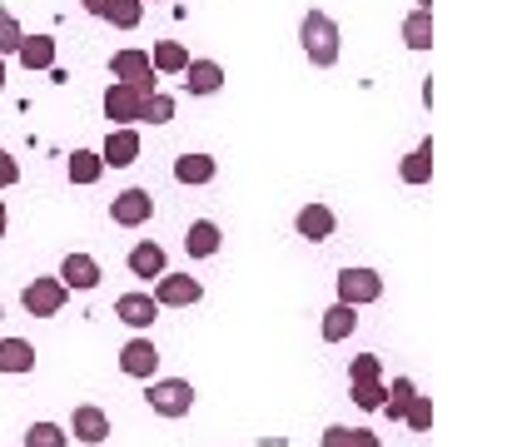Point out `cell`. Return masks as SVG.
<instances>
[{
  "label": "cell",
  "instance_id": "34",
  "mask_svg": "<svg viewBox=\"0 0 512 447\" xmlns=\"http://www.w3.org/2000/svg\"><path fill=\"white\" fill-rule=\"evenodd\" d=\"M15 184H20V164L0 149V189H15Z\"/></svg>",
  "mask_w": 512,
  "mask_h": 447
},
{
  "label": "cell",
  "instance_id": "17",
  "mask_svg": "<svg viewBox=\"0 0 512 447\" xmlns=\"http://www.w3.org/2000/svg\"><path fill=\"white\" fill-rule=\"evenodd\" d=\"M219 244H224V234H219V224H214V219H194V224H189V234H184L189 259H214V254H219Z\"/></svg>",
  "mask_w": 512,
  "mask_h": 447
},
{
  "label": "cell",
  "instance_id": "21",
  "mask_svg": "<svg viewBox=\"0 0 512 447\" xmlns=\"http://www.w3.org/2000/svg\"><path fill=\"white\" fill-rule=\"evenodd\" d=\"M0 373H35V348L25 338H0Z\"/></svg>",
  "mask_w": 512,
  "mask_h": 447
},
{
  "label": "cell",
  "instance_id": "40",
  "mask_svg": "<svg viewBox=\"0 0 512 447\" xmlns=\"http://www.w3.org/2000/svg\"><path fill=\"white\" fill-rule=\"evenodd\" d=\"M0 318H5V313H0Z\"/></svg>",
  "mask_w": 512,
  "mask_h": 447
},
{
  "label": "cell",
  "instance_id": "38",
  "mask_svg": "<svg viewBox=\"0 0 512 447\" xmlns=\"http://www.w3.org/2000/svg\"><path fill=\"white\" fill-rule=\"evenodd\" d=\"M0 90H5V55H0Z\"/></svg>",
  "mask_w": 512,
  "mask_h": 447
},
{
  "label": "cell",
  "instance_id": "6",
  "mask_svg": "<svg viewBox=\"0 0 512 447\" xmlns=\"http://www.w3.org/2000/svg\"><path fill=\"white\" fill-rule=\"evenodd\" d=\"M378 298H383V279H378V269H343L339 274V303L363 308V303H378Z\"/></svg>",
  "mask_w": 512,
  "mask_h": 447
},
{
  "label": "cell",
  "instance_id": "13",
  "mask_svg": "<svg viewBox=\"0 0 512 447\" xmlns=\"http://www.w3.org/2000/svg\"><path fill=\"white\" fill-rule=\"evenodd\" d=\"M294 229H299V239L324 244V239H334L339 219H334V209H329V204H304V209H299V219H294Z\"/></svg>",
  "mask_w": 512,
  "mask_h": 447
},
{
  "label": "cell",
  "instance_id": "32",
  "mask_svg": "<svg viewBox=\"0 0 512 447\" xmlns=\"http://www.w3.org/2000/svg\"><path fill=\"white\" fill-rule=\"evenodd\" d=\"M403 423H408L413 433H428V428H433V398H413L408 413H403Z\"/></svg>",
  "mask_w": 512,
  "mask_h": 447
},
{
  "label": "cell",
  "instance_id": "4",
  "mask_svg": "<svg viewBox=\"0 0 512 447\" xmlns=\"http://www.w3.org/2000/svg\"><path fill=\"white\" fill-rule=\"evenodd\" d=\"M65 298H70V289H65L60 279H30V284L20 289V308H25L30 318H55V313L65 308Z\"/></svg>",
  "mask_w": 512,
  "mask_h": 447
},
{
  "label": "cell",
  "instance_id": "35",
  "mask_svg": "<svg viewBox=\"0 0 512 447\" xmlns=\"http://www.w3.org/2000/svg\"><path fill=\"white\" fill-rule=\"evenodd\" d=\"M319 447H353V428H343V423L324 428V443H319Z\"/></svg>",
  "mask_w": 512,
  "mask_h": 447
},
{
  "label": "cell",
  "instance_id": "27",
  "mask_svg": "<svg viewBox=\"0 0 512 447\" xmlns=\"http://www.w3.org/2000/svg\"><path fill=\"white\" fill-rule=\"evenodd\" d=\"M170 120H174V95L155 90V95L140 100V125H170Z\"/></svg>",
  "mask_w": 512,
  "mask_h": 447
},
{
  "label": "cell",
  "instance_id": "30",
  "mask_svg": "<svg viewBox=\"0 0 512 447\" xmlns=\"http://www.w3.org/2000/svg\"><path fill=\"white\" fill-rule=\"evenodd\" d=\"M348 383H383V358L378 353H358L348 368Z\"/></svg>",
  "mask_w": 512,
  "mask_h": 447
},
{
  "label": "cell",
  "instance_id": "11",
  "mask_svg": "<svg viewBox=\"0 0 512 447\" xmlns=\"http://www.w3.org/2000/svg\"><path fill=\"white\" fill-rule=\"evenodd\" d=\"M140 90L135 85H125V80H115L110 90H105V120H115V125H140Z\"/></svg>",
  "mask_w": 512,
  "mask_h": 447
},
{
  "label": "cell",
  "instance_id": "20",
  "mask_svg": "<svg viewBox=\"0 0 512 447\" xmlns=\"http://www.w3.org/2000/svg\"><path fill=\"white\" fill-rule=\"evenodd\" d=\"M353 328H358V308H353V303H334V308L324 313V323H319L324 343H343Z\"/></svg>",
  "mask_w": 512,
  "mask_h": 447
},
{
  "label": "cell",
  "instance_id": "18",
  "mask_svg": "<svg viewBox=\"0 0 512 447\" xmlns=\"http://www.w3.org/2000/svg\"><path fill=\"white\" fill-rule=\"evenodd\" d=\"M130 274H135V279H160V274H170V269H165V249H160L155 239H140V244L130 249Z\"/></svg>",
  "mask_w": 512,
  "mask_h": 447
},
{
  "label": "cell",
  "instance_id": "9",
  "mask_svg": "<svg viewBox=\"0 0 512 447\" xmlns=\"http://www.w3.org/2000/svg\"><path fill=\"white\" fill-rule=\"evenodd\" d=\"M150 298H155L160 308H189V303L204 298V284L189 279V274H160V284H155V294Z\"/></svg>",
  "mask_w": 512,
  "mask_h": 447
},
{
  "label": "cell",
  "instance_id": "29",
  "mask_svg": "<svg viewBox=\"0 0 512 447\" xmlns=\"http://www.w3.org/2000/svg\"><path fill=\"white\" fill-rule=\"evenodd\" d=\"M25 447H70V433L60 423H30L25 428Z\"/></svg>",
  "mask_w": 512,
  "mask_h": 447
},
{
  "label": "cell",
  "instance_id": "15",
  "mask_svg": "<svg viewBox=\"0 0 512 447\" xmlns=\"http://www.w3.org/2000/svg\"><path fill=\"white\" fill-rule=\"evenodd\" d=\"M179 75H184V90L189 95H219L224 90V65L219 60H189Z\"/></svg>",
  "mask_w": 512,
  "mask_h": 447
},
{
  "label": "cell",
  "instance_id": "14",
  "mask_svg": "<svg viewBox=\"0 0 512 447\" xmlns=\"http://www.w3.org/2000/svg\"><path fill=\"white\" fill-rule=\"evenodd\" d=\"M115 318H120L125 328L145 333V328L160 318V303H155L150 294H120V298H115Z\"/></svg>",
  "mask_w": 512,
  "mask_h": 447
},
{
  "label": "cell",
  "instance_id": "2",
  "mask_svg": "<svg viewBox=\"0 0 512 447\" xmlns=\"http://www.w3.org/2000/svg\"><path fill=\"white\" fill-rule=\"evenodd\" d=\"M145 403L160 418H184V413H194V383H184V378H150Z\"/></svg>",
  "mask_w": 512,
  "mask_h": 447
},
{
  "label": "cell",
  "instance_id": "37",
  "mask_svg": "<svg viewBox=\"0 0 512 447\" xmlns=\"http://www.w3.org/2000/svg\"><path fill=\"white\" fill-rule=\"evenodd\" d=\"M80 10H85V15H100V20H105V10H110V0H80Z\"/></svg>",
  "mask_w": 512,
  "mask_h": 447
},
{
  "label": "cell",
  "instance_id": "1",
  "mask_svg": "<svg viewBox=\"0 0 512 447\" xmlns=\"http://www.w3.org/2000/svg\"><path fill=\"white\" fill-rule=\"evenodd\" d=\"M299 45H304L309 65H319V70H334V65H339V50H343L334 15H324V10H309V15L299 20Z\"/></svg>",
  "mask_w": 512,
  "mask_h": 447
},
{
  "label": "cell",
  "instance_id": "7",
  "mask_svg": "<svg viewBox=\"0 0 512 447\" xmlns=\"http://www.w3.org/2000/svg\"><path fill=\"white\" fill-rule=\"evenodd\" d=\"M120 373L150 383V378L160 373V348H155V338H130V343L120 348Z\"/></svg>",
  "mask_w": 512,
  "mask_h": 447
},
{
  "label": "cell",
  "instance_id": "24",
  "mask_svg": "<svg viewBox=\"0 0 512 447\" xmlns=\"http://www.w3.org/2000/svg\"><path fill=\"white\" fill-rule=\"evenodd\" d=\"M150 65H155V75H179V70L189 65V50H184L179 40H160V45L150 50Z\"/></svg>",
  "mask_w": 512,
  "mask_h": 447
},
{
  "label": "cell",
  "instance_id": "16",
  "mask_svg": "<svg viewBox=\"0 0 512 447\" xmlns=\"http://www.w3.org/2000/svg\"><path fill=\"white\" fill-rule=\"evenodd\" d=\"M15 60H20L30 75H35V70H55V40H50V35H20Z\"/></svg>",
  "mask_w": 512,
  "mask_h": 447
},
{
  "label": "cell",
  "instance_id": "23",
  "mask_svg": "<svg viewBox=\"0 0 512 447\" xmlns=\"http://www.w3.org/2000/svg\"><path fill=\"white\" fill-rule=\"evenodd\" d=\"M100 174H105L100 149H75L70 154V184H100Z\"/></svg>",
  "mask_w": 512,
  "mask_h": 447
},
{
  "label": "cell",
  "instance_id": "22",
  "mask_svg": "<svg viewBox=\"0 0 512 447\" xmlns=\"http://www.w3.org/2000/svg\"><path fill=\"white\" fill-rule=\"evenodd\" d=\"M398 179H403V184H428V179H433V140H423V145L398 164Z\"/></svg>",
  "mask_w": 512,
  "mask_h": 447
},
{
  "label": "cell",
  "instance_id": "19",
  "mask_svg": "<svg viewBox=\"0 0 512 447\" xmlns=\"http://www.w3.org/2000/svg\"><path fill=\"white\" fill-rule=\"evenodd\" d=\"M214 174H219L214 154H179V159H174V179H179V184H209Z\"/></svg>",
  "mask_w": 512,
  "mask_h": 447
},
{
  "label": "cell",
  "instance_id": "31",
  "mask_svg": "<svg viewBox=\"0 0 512 447\" xmlns=\"http://www.w3.org/2000/svg\"><path fill=\"white\" fill-rule=\"evenodd\" d=\"M348 393H353V403H358L363 413H378L383 398H388V383H348Z\"/></svg>",
  "mask_w": 512,
  "mask_h": 447
},
{
  "label": "cell",
  "instance_id": "5",
  "mask_svg": "<svg viewBox=\"0 0 512 447\" xmlns=\"http://www.w3.org/2000/svg\"><path fill=\"white\" fill-rule=\"evenodd\" d=\"M110 219H115L120 229L150 224V219H155V194H150V189H120V194L110 199Z\"/></svg>",
  "mask_w": 512,
  "mask_h": 447
},
{
  "label": "cell",
  "instance_id": "28",
  "mask_svg": "<svg viewBox=\"0 0 512 447\" xmlns=\"http://www.w3.org/2000/svg\"><path fill=\"white\" fill-rule=\"evenodd\" d=\"M105 20H110L115 30H135V25L145 20V0H110Z\"/></svg>",
  "mask_w": 512,
  "mask_h": 447
},
{
  "label": "cell",
  "instance_id": "10",
  "mask_svg": "<svg viewBox=\"0 0 512 447\" xmlns=\"http://www.w3.org/2000/svg\"><path fill=\"white\" fill-rule=\"evenodd\" d=\"M70 433H75V443L100 447L105 438H110V418H105V408H95V403H80V408L70 413Z\"/></svg>",
  "mask_w": 512,
  "mask_h": 447
},
{
  "label": "cell",
  "instance_id": "12",
  "mask_svg": "<svg viewBox=\"0 0 512 447\" xmlns=\"http://www.w3.org/2000/svg\"><path fill=\"white\" fill-rule=\"evenodd\" d=\"M55 279H60L65 289L90 294V289H100V259H95V254H65V264H60Z\"/></svg>",
  "mask_w": 512,
  "mask_h": 447
},
{
  "label": "cell",
  "instance_id": "36",
  "mask_svg": "<svg viewBox=\"0 0 512 447\" xmlns=\"http://www.w3.org/2000/svg\"><path fill=\"white\" fill-rule=\"evenodd\" d=\"M353 447H383V443H378V433H368V428H353Z\"/></svg>",
  "mask_w": 512,
  "mask_h": 447
},
{
  "label": "cell",
  "instance_id": "33",
  "mask_svg": "<svg viewBox=\"0 0 512 447\" xmlns=\"http://www.w3.org/2000/svg\"><path fill=\"white\" fill-rule=\"evenodd\" d=\"M20 20L10 15V10H0V55H15V45H20Z\"/></svg>",
  "mask_w": 512,
  "mask_h": 447
},
{
  "label": "cell",
  "instance_id": "3",
  "mask_svg": "<svg viewBox=\"0 0 512 447\" xmlns=\"http://www.w3.org/2000/svg\"><path fill=\"white\" fill-rule=\"evenodd\" d=\"M110 75H115V80H125V85H135L140 95H155V90H160V75H155V65H150V50H135V45L115 50Z\"/></svg>",
  "mask_w": 512,
  "mask_h": 447
},
{
  "label": "cell",
  "instance_id": "26",
  "mask_svg": "<svg viewBox=\"0 0 512 447\" xmlns=\"http://www.w3.org/2000/svg\"><path fill=\"white\" fill-rule=\"evenodd\" d=\"M418 398V388H413V378H393V388H388V398H383V408L378 413H388L393 423H403V413H408V403Z\"/></svg>",
  "mask_w": 512,
  "mask_h": 447
},
{
  "label": "cell",
  "instance_id": "25",
  "mask_svg": "<svg viewBox=\"0 0 512 447\" xmlns=\"http://www.w3.org/2000/svg\"><path fill=\"white\" fill-rule=\"evenodd\" d=\"M403 40L408 50H433V10H413L403 20Z\"/></svg>",
  "mask_w": 512,
  "mask_h": 447
},
{
  "label": "cell",
  "instance_id": "8",
  "mask_svg": "<svg viewBox=\"0 0 512 447\" xmlns=\"http://www.w3.org/2000/svg\"><path fill=\"white\" fill-rule=\"evenodd\" d=\"M100 159H105V169H130V164L140 159V130H135V125H115V130L105 135Z\"/></svg>",
  "mask_w": 512,
  "mask_h": 447
},
{
  "label": "cell",
  "instance_id": "39",
  "mask_svg": "<svg viewBox=\"0 0 512 447\" xmlns=\"http://www.w3.org/2000/svg\"><path fill=\"white\" fill-rule=\"evenodd\" d=\"M0 234H5V204H0Z\"/></svg>",
  "mask_w": 512,
  "mask_h": 447
}]
</instances>
